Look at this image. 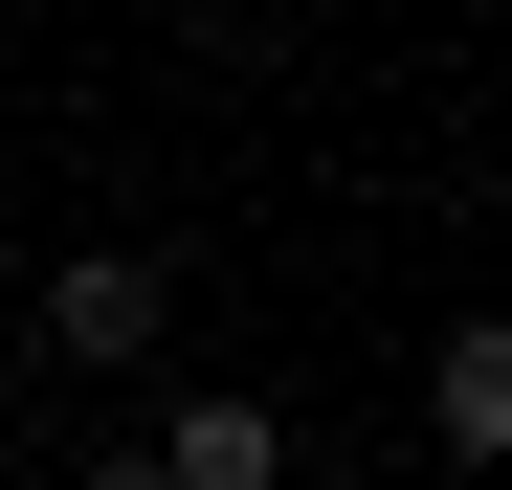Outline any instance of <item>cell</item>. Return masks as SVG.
Returning a JSON list of instances; mask_svg holds the SVG:
<instances>
[{
    "label": "cell",
    "mask_w": 512,
    "mask_h": 490,
    "mask_svg": "<svg viewBox=\"0 0 512 490\" xmlns=\"http://www.w3.org/2000/svg\"><path fill=\"white\" fill-rule=\"evenodd\" d=\"M45 357H156V268H134V245H90V268H45Z\"/></svg>",
    "instance_id": "1"
},
{
    "label": "cell",
    "mask_w": 512,
    "mask_h": 490,
    "mask_svg": "<svg viewBox=\"0 0 512 490\" xmlns=\"http://www.w3.org/2000/svg\"><path fill=\"white\" fill-rule=\"evenodd\" d=\"M423 424H446V468H512V312H468L423 357Z\"/></svg>",
    "instance_id": "2"
},
{
    "label": "cell",
    "mask_w": 512,
    "mask_h": 490,
    "mask_svg": "<svg viewBox=\"0 0 512 490\" xmlns=\"http://www.w3.org/2000/svg\"><path fill=\"white\" fill-rule=\"evenodd\" d=\"M156 490H290V424L268 401H179L156 424Z\"/></svg>",
    "instance_id": "3"
},
{
    "label": "cell",
    "mask_w": 512,
    "mask_h": 490,
    "mask_svg": "<svg viewBox=\"0 0 512 490\" xmlns=\"http://www.w3.org/2000/svg\"><path fill=\"white\" fill-rule=\"evenodd\" d=\"M67 490H156V468H67Z\"/></svg>",
    "instance_id": "4"
}]
</instances>
